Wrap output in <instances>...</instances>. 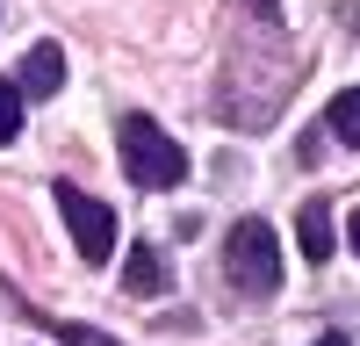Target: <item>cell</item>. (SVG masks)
Instances as JSON below:
<instances>
[{
  "label": "cell",
  "instance_id": "3957f363",
  "mask_svg": "<svg viewBox=\"0 0 360 346\" xmlns=\"http://www.w3.org/2000/svg\"><path fill=\"white\" fill-rule=\"evenodd\" d=\"M51 195H58V217H65L79 260H86V267H101V260L115 252V210H108V202H94L86 188H72V181H58Z\"/></svg>",
  "mask_w": 360,
  "mask_h": 346
},
{
  "label": "cell",
  "instance_id": "8fae6325",
  "mask_svg": "<svg viewBox=\"0 0 360 346\" xmlns=\"http://www.w3.org/2000/svg\"><path fill=\"white\" fill-rule=\"evenodd\" d=\"M346 238H353V252H360V210H353V231H346Z\"/></svg>",
  "mask_w": 360,
  "mask_h": 346
},
{
  "label": "cell",
  "instance_id": "52a82bcc",
  "mask_svg": "<svg viewBox=\"0 0 360 346\" xmlns=\"http://www.w3.org/2000/svg\"><path fill=\"white\" fill-rule=\"evenodd\" d=\"M332 130H339L346 144H360V86H346V94L332 101Z\"/></svg>",
  "mask_w": 360,
  "mask_h": 346
},
{
  "label": "cell",
  "instance_id": "277c9868",
  "mask_svg": "<svg viewBox=\"0 0 360 346\" xmlns=\"http://www.w3.org/2000/svg\"><path fill=\"white\" fill-rule=\"evenodd\" d=\"M123 288H130V296H144V303L166 296V288H173L166 252H159V245H130V260H123Z\"/></svg>",
  "mask_w": 360,
  "mask_h": 346
},
{
  "label": "cell",
  "instance_id": "7a4b0ae2",
  "mask_svg": "<svg viewBox=\"0 0 360 346\" xmlns=\"http://www.w3.org/2000/svg\"><path fill=\"white\" fill-rule=\"evenodd\" d=\"M115 152H123V173L137 188H180L188 181V152H180V144L152 123V115H123V130H115Z\"/></svg>",
  "mask_w": 360,
  "mask_h": 346
},
{
  "label": "cell",
  "instance_id": "8992f818",
  "mask_svg": "<svg viewBox=\"0 0 360 346\" xmlns=\"http://www.w3.org/2000/svg\"><path fill=\"white\" fill-rule=\"evenodd\" d=\"M295 224H303V260H317V267H324V260H332V245H339L332 202H303V217H295Z\"/></svg>",
  "mask_w": 360,
  "mask_h": 346
},
{
  "label": "cell",
  "instance_id": "30bf717a",
  "mask_svg": "<svg viewBox=\"0 0 360 346\" xmlns=\"http://www.w3.org/2000/svg\"><path fill=\"white\" fill-rule=\"evenodd\" d=\"M245 8H252V15H281V0H245Z\"/></svg>",
  "mask_w": 360,
  "mask_h": 346
},
{
  "label": "cell",
  "instance_id": "9c48e42d",
  "mask_svg": "<svg viewBox=\"0 0 360 346\" xmlns=\"http://www.w3.org/2000/svg\"><path fill=\"white\" fill-rule=\"evenodd\" d=\"M58 339H65V346H123V339H108L94 325H58Z\"/></svg>",
  "mask_w": 360,
  "mask_h": 346
},
{
  "label": "cell",
  "instance_id": "7c38bea8",
  "mask_svg": "<svg viewBox=\"0 0 360 346\" xmlns=\"http://www.w3.org/2000/svg\"><path fill=\"white\" fill-rule=\"evenodd\" d=\"M317 346H346V339H339V332H332V339H317Z\"/></svg>",
  "mask_w": 360,
  "mask_h": 346
},
{
  "label": "cell",
  "instance_id": "5b68a950",
  "mask_svg": "<svg viewBox=\"0 0 360 346\" xmlns=\"http://www.w3.org/2000/svg\"><path fill=\"white\" fill-rule=\"evenodd\" d=\"M22 94H58V86H65V51H58V44H37V51H29L22 58Z\"/></svg>",
  "mask_w": 360,
  "mask_h": 346
},
{
  "label": "cell",
  "instance_id": "ba28073f",
  "mask_svg": "<svg viewBox=\"0 0 360 346\" xmlns=\"http://www.w3.org/2000/svg\"><path fill=\"white\" fill-rule=\"evenodd\" d=\"M15 130H22V86H15V79H0V144H8Z\"/></svg>",
  "mask_w": 360,
  "mask_h": 346
},
{
  "label": "cell",
  "instance_id": "6da1fadb",
  "mask_svg": "<svg viewBox=\"0 0 360 346\" xmlns=\"http://www.w3.org/2000/svg\"><path fill=\"white\" fill-rule=\"evenodd\" d=\"M224 274H231V288L245 303H266L281 288V238H274V224H259V217H245V224H231V238H224Z\"/></svg>",
  "mask_w": 360,
  "mask_h": 346
}]
</instances>
